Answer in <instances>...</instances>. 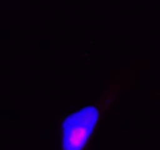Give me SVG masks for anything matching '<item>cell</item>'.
<instances>
[{"instance_id": "obj_1", "label": "cell", "mask_w": 160, "mask_h": 150, "mask_svg": "<svg viewBox=\"0 0 160 150\" xmlns=\"http://www.w3.org/2000/svg\"><path fill=\"white\" fill-rule=\"evenodd\" d=\"M99 118V111L87 105L70 114L62 124L64 150H82L88 142Z\"/></svg>"}]
</instances>
